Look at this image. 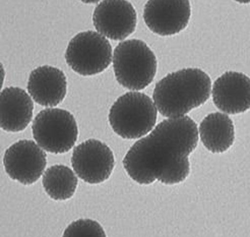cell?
I'll list each match as a JSON object with an SVG mask.
<instances>
[{
    "instance_id": "1",
    "label": "cell",
    "mask_w": 250,
    "mask_h": 237,
    "mask_svg": "<svg viewBox=\"0 0 250 237\" xmlns=\"http://www.w3.org/2000/svg\"><path fill=\"white\" fill-rule=\"evenodd\" d=\"M198 143L196 123L188 116L169 118L137 141L125 155L123 166L135 182L167 185L183 182L190 173L188 156Z\"/></svg>"
},
{
    "instance_id": "2",
    "label": "cell",
    "mask_w": 250,
    "mask_h": 237,
    "mask_svg": "<svg viewBox=\"0 0 250 237\" xmlns=\"http://www.w3.org/2000/svg\"><path fill=\"white\" fill-rule=\"evenodd\" d=\"M211 82L199 68H184L167 74L153 93L157 109L164 117L179 118L209 99Z\"/></svg>"
},
{
    "instance_id": "3",
    "label": "cell",
    "mask_w": 250,
    "mask_h": 237,
    "mask_svg": "<svg viewBox=\"0 0 250 237\" xmlns=\"http://www.w3.org/2000/svg\"><path fill=\"white\" fill-rule=\"evenodd\" d=\"M158 109L153 100L140 92L119 97L109 112L113 131L125 140L143 139L156 126Z\"/></svg>"
},
{
    "instance_id": "4",
    "label": "cell",
    "mask_w": 250,
    "mask_h": 237,
    "mask_svg": "<svg viewBox=\"0 0 250 237\" xmlns=\"http://www.w3.org/2000/svg\"><path fill=\"white\" fill-rule=\"evenodd\" d=\"M155 53L144 41L131 39L117 45L113 53V69L119 85L131 91H142L156 76Z\"/></svg>"
},
{
    "instance_id": "5",
    "label": "cell",
    "mask_w": 250,
    "mask_h": 237,
    "mask_svg": "<svg viewBox=\"0 0 250 237\" xmlns=\"http://www.w3.org/2000/svg\"><path fill=\"white\" fill-rule=\"evenodd\" d=\"M33 136L44 151L66 153L74 147L79 136L78 123L67 110L48 108L39 112L33 121Z\"/></svg>"
},
{
    "instance_id": "6",
    "label": "cell",
    "mask_w": 250,
    "mask_h": 237,
    "mask_svg": "<svg viewBox=\"0 0 250 237\" xmlns=\"http://www.w3.org/2000/svg\"><path fill=\"white\" fill-rule=\"evenodd\" d=\"M68 66L81 76L101 73L113 62L112 46L101 34L86 31L74 36L65 52Z\"/></svg>"
},
{
    "instance_id": "7",
    "label": "cell",
    "mask_w": 250,
    "mask_h": 237,
    "mask_svg": "<svg viewBox=\"0 0 250 237\" xmlns=\"http://www.w3.org/2000/svg\"><path fill=\"white\" fill-rule=\"evenodd\" d=\"M71 165L84 182L99 184L106 181L113 172L115 160L112 150L98 140H87L73 149Z\"/></svg>"
},
{
    "instance_id": "8",
    "label": "cell",
    "mask_w": 250,
    "mask_h": 237,
    "mask_svg": "<svg viewBox=\"0 0 250 237\" xmlns=\"http://www.w3.org/2000/svg\"><path fill=\"white\" fill-rule=\"evenodd\" d=\"M7 175L23 185H31L42 176L47 165L44 150L33 141L11 145L3 158Z\"/></svg>"
},
{
    "instance_id": "9",
    "label": "cell",
    "mask_w": 250,
    "mask_h": 237,
    "mask_svg": "<svg viewBox=\"0 0 250 237\" xmlns=\"http://www.w3.org/2000/svg\"><path fill=\"white\" fill-rule=\"evenodd\" d=\"M93 22L99 34L123 41L135 31L137 15L127 0H103L94 10Z\"/></svg>"
},
{
    "instance_id": "10",
    "label": "cell",
    "mask_w": 250,
    "mask_h": 237,
    "mask_svg": "<svg viewBox=\"0 0 250 237\" xmlns=\"http://www.w3.org/2000/svg\"><path fill=\"white\" fill-rule=\"evenodd\" d=\"M190 17L189 0H148L144 10L146 27L159 36L182 32L188 26Z\"/></svg>"
},
{
    "instance_id": "11",
    "label": "cell",
    "mask_w": 250,
    "mask_h": 237,
    "mask_svg": "<svg viewBox=\"0 0 250 237\" xmlns=\"http://www.w3.org/2000/svg\"><path fill=\"white\" fill-rule=\"evenodd\" d=\"M212 101L227 114H240L250 109V79L244 73L227 71L212 86Z\"/></svg>"
},
{
    "instance_id": "12",
    "label": "cell",
    "mask_w": 250,
    "mask_h": 237,
    "mask_svg": "<svg viewBox=\"0 0 250 237\" xmlns=\"http://www.w3.org/2000/svg\"><path fill=\"white\" fill-rule=\"evenodd\" d=\"M28 92L34 101L44 107H55L63 101L67 92L64 72L44 65L34 69L28 82Z\"/></svg>"
},
{
    "instance_id": "13",
    "label": "cell",
    "mask_w": 250,
    "mask_h": 237,
    "mask_svg": "<svg viewBox=\"0 0 250 237\" xmlns=\"http://www.w3.org/2000/svg\"><path fill=\"white\" fill-rule=\"evenodd\" d=\"M1 129L8 132L22 131L33 119L32 97L22 89L10 86L1 91Z\"/></svg>"
},
{
    "instance_id": "14",
    "label": "cell",
    "mask_w": 250,
    "mask_h": 237,
    "mask_svg": "<svg viewBox=\"0 0 250 237\" xmlns=\"http://www.w3.org/2000/svg\"><path fill=\"white\" fill-rule=\"evenodd\" d=\"M199 135L203 145L209 152L221 154L228 151L235 141V129L232 119L215 112L204 118L199 126Z\"/></svg>"
},
{
    "instance_id": "15",
    "label": "cell",
    "mask_w": 250,
    "mask_h": 237,
    "mask_svg": "<svg viewBox=\"0 0 250 237\" xmlns=\"http://www.w3.org/2000/svg\"><path fill=\"white\" fill-rule=\"evenodd\" d=\"M42 184L46 194L52 199L66 201L76 193L79 180L76 172L67 166L54 165L44 172Z\"/></svg>"
},
{
    "instance_id": "16",
    "label": "cell",
    "mask_w": 250,
    "mask_h": 237,
    "mask_svg": "<svg viewBox=\"0 0 250 237\" xmlns=\"http://www.w3.org/2000/svg\"><path fill=\"white\" fill-rule=\"evenodd\" d=\"M62 237H107L103 227L91 219H80L72 222Z\"/></svg>"
},
{
    "instance_id": "17",
    "label": "cell",
    "mask_w": 250,
    "mask_h": 237,
    "mask_svg": "<svg viewBox=\"0 0 250 237\" xmlns=\"http://www.w3.org/2000/svg\"><path fill=\"white\" fill-rule=\"evenodd\" d=\"M80 1L86 3V4H93V3H98L101 1V0H80Z\"/></svg>"
},
{
    "instance_id": "18",
    "label": "cell",
    "mask_w": 250,
    "mask_h": 237,
    "mask_svg": "<svg viewBox=\"0 0 250 237\" xmlns=\"http://www.w3.org/2000/svg\"><path fill=\"white\" fill-rule=\"evenodd\" d=\"M236 2H239V3H243V4H246V3H250V0H235Z\"/></svg>"
}]
</instances>
